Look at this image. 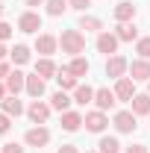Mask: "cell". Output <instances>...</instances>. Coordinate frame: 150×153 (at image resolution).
Wrapping results in <instances>:
<instances>
[{"instance_id":"836d02e7","label":"cell","mask_w":150,"mask_h":153,"mask_svg":"<svg viewBox=\"0 0 150 153\" xmlns=\"http://www.w3.org/2000/svg\"><path fill=\"white\" fill-rule=\"evenodd\" d=\"M124 153H147V144H130L124 147Z\"/></svg>"},{"instance_id":"9c48e42d","label":"cell","mask_w":150,"mask_h":153,"mask_svg":"<svg viewBox=\"0 0 150 153\" xmlns=\"http://www.w3.org/2000/svg\"><path fill=\"white\" fill-rule=\"evenodd\" d=\"M127 71H130V62L121 56V53H115V56L106 59V76L109 79H121V76H127Z\"/></svg>"},{"instance_id":"8d00e7d4","label":"cell","mask_w":150,"mask_h":153,"mask_svg":"<svg viewBox=\"0 0 150 153\" xmlns=\"http://www.w3.org/2000/svg\"><path fill=\"white\" fill-rule=\"evenodd\" d=\"M6 59H9V50H6V44L0 41V62H6Z\"/></svg>"},{"instance_id":"d4e9b609","label":"cell","mask_w":150,"mask_h":153,"mask_svg":"<svg viewBox=\"0 0 150 153\" xmlns=\"http://www.w3.org/2000/svg\"><path fill=\"white\" fill-rule=\"evenodd\" d=\"M97 150L100 153H121V141L115 138V135H100V141H97Z\"/></svg>"},{"instance_id":"30bf717a","label":"cell","mask_w":150,"mask_h":153,"mask_svg":"<svg viewBox=\"0 0 150 153\" xmlns=\"http://www.w3.org/2000/svg\"><path fill=\"white\" fill-rule=\"evenodd\" d=\"M135 94H138V91H135V79H132V76H121V79H115V97H118L121 103H130Z\"/></svg>"},{"instance_id":"ffe728a7","label":"cell","mask_w":150,"mask_h":153,"mask_svg":"<svg viewBox=\"0 0 150 153\" xmlns=\"http://www.w3.org/2000/svg\"><path fill=\"white\" fill-rule=\"evenodd\" d=\"M112 33L118 36V41H138V27H135V21H130V24H118Z\"/></svg>"},{"instance_id":"5b68a950","label":"cell","mask_w":150,"mask_h":153,"mask_svg":"<svg viewBox=\"0 0 150 153\" xmlns=\"http://www.w3.org/2000/svg\"><path fill=\"white\" fill-rule=\"evenodd\" d=\"M41 24H44L41 15L33 12V9H27V12H21V18H18V30H21V33H27V36H38Z\"/></svg>"},{"instance_id":"60d3db41","label":"cell","mask_w":150,"mask_h":153,"mask_svg":"<svg viewBox=\"0 0 150 153\" xmlns=\"http://www.w3.org/2000/svg\"><path fill=\"white\" fill-rule=\"evenodd\" d=\"M147 94H150V79H147Z\"/></svg>"},{"instance_id":"f546056e","label":"cell","mask_w":150,"mask_h":153,"mask_svg":"<svg viewBox=\"0 0 150 153\" xmlns=\"http://www.w3.org/2000/svg\"><path fill=\"white\" fill-rule=\"evenodd\" d=\"M9 130H12V118H9L6 112H0V135L9 133Z\"/></svg>"},{"instance_id":"74e56055","label":"cell","mask_w":150,"mask_h":153,"mask_svg":"<svg viewBox=\"0 0 150 153\" xmlns=\"http://www.w3.org/2000/svg\"><path fill=\"white\" fill-rule=\"evenodd\" d=\"M6 94H9V88H6V82H0V100H3Z\"/></svg>"},{"instance_id":"7bdbcfd3","label":"cell","mask_w":150,"mask_h":153,"mask_svg":"<svg viewBox=\"0 0 150 153\" xmlns=\"http://www.w3.org/2000/svg\"><path fill=\"white\" fill-rule=\"evenodd\" d=\"M147 118H150V115H147Z\"/></svg>"},{"instance_id":"e0dca14e","label":"cell","mask_w":150,"mask_h":153,"mask_svg":"<svg viewBox=\"0 0 150 153\" xmlns=\"http://www.w3.org/2000/svg\"><path fill=\"white\" fill-rule=\"evenodd\" d=\"M82 124H85V115L74 112V109L62 112V130H65V133H76V130H79Z\"/></svg>"},{"instance_id":"7a4b0ae2","label":"cell","mask_w":150,"mask_h":153,"mask_svg":"<svg viewBox=\"0 0 150 153\" xmlns=\"http://www.w3.org/2000/svg\"><path fill=\"white\" fill-rule=\"evenodd\" d=\"M24 144H27V147H47V144H50V130H47L44 124L30 127V130L24 133Z\"/></svg>"},{"instance_id":"d6986e66","label":"cell","mask_w":150,"mask_h":153,"mask_svg":"<svg viewBox=\"0 0 150 153\" xmlns=\"http://www.w3.org/2000/svg\"><path fill=\"white\" fill-rule=\"evenodd\" d=\"M36 74L41 76V79H56V74H59V68H56V62L50 56H41V59H36Z\"/></svg>"},{"instance_id":"4316f807","label":"cell","mask_w":150,"mask_h":153,"mask_svg":"<svg viewBox=\"0 0 150 153\" xmlns=\"http://www.w3.org/2000/svg\"><path fill=\"white\" fill-rule=\"evenodd\" d=\"M56 82H59V88H62V91H74L76 85H79V79H76L74 74H68L65 68H62V71L56 74Z\"/></svg>"},{"instance_id":"5bb4252c","label":"cell","mask_w":150,"mask_h":153,"mask_svg":"<svg viewBox=\"0 0 150 153\" xmlns=\"http://www.w3.org/2000/svg\"><path fill=\"white\" fill-rule=\"evenodd\" d=\"M3 82H6L9 94H21V91L27 88V74H24L21 68H15V71H9V76H6Z\"/></svg>"},{"instance_id":"7402d4cb","label":"cell","mask_w":150,"mask_h":153,"mask_svg":"<svg viewBox=\"0 0 150 153\" xmlns=\"http://www.w3.org/2000/svg\"><path fill=\"white\" fill-rule=\"evenodd\" d=\"M30 59H33V53H30V47H27V44H15V47H12V50H9V62H12V65H27V62H30Z\"/></svg>"},{"instance_id":"cb8c5ba5","label":"cell","mask_w":150,"mask_h":153,"mask_svg":"<svg viewBox=\"0 0 150 153\" xmlns=\"http://www.w3.org/2000/svg\"><path fill=\"white\" fill-rule=\"evenodd\" d=\"M71 103H74V100L68 97V91H62V88L50 94V106H53V109H56L59 115H62V112H68V109H71Z\"/></svg>"},{"instance_id":"4dcf8cb0","label":"cell","mask_w":150,"mask_h":153,"mask_svg":"<svg viewBox=\"0 0 150 153\" xmlns=\"http://www.w3.org/2000/svg\"><path fill=\"white\" fill-rule=\"evenodd\" d=\"M68 6H71V9H76V12H85V9L91 6V0H68Z\"/></svg>"},{"instance_id":"2e32d148","label":"cell","mask_w":150,"mask_h":153,"mask_svg":"<svg viewBox=\"0 0 150 153\" xmlns=\"http://www.w3.org/2000/svg\"><path fill=\"white\" fill-rule=\"evenodd\" d=\"M47 79H41L38 74H27V94L33 97V100H38V97H44V91H47V85H44Z\"/></svg>"},{"instance_id":"ba28073f","label":"cell","mask_w":150,"mask_h":153,"mask_svg":"<svg viewBox=\"0 0 150 153\" xmlns=\"http://www.w3.org/2000/svg\"><path fill=\"white\" fill-rule=\"evenodd\" d=\"M33 47H36L38 56H53V53L59 50V38H56V36H50V33H38Z\"/></svg>"},{"instance_id":"1f68e13d","label":"cell","mask_w":150,"mask_h":153,"mask_svg":"<svg viewBox=\"0 0 150 153\" xmlns=\"http://www.w3.org/2000/svg\"><path fill=\"white\" fill-rule=\"evenodd\" d=\"M6 38H12V24L0 21V41H6Z\"/></svg>"},{"instance_id":"f35d334b","label":"cell","mask_w":150,"mask_h":153,"mask_svg":"<svg viewBox=\"0 0 150 153\" xmlns=\"http://www.w3.org/2000/svg\"><path fill=\"white\" fill-rule=\"evenodd\" d=\"M27 6H41V3H47V0H24Z\"/></svg>"},{"instance_id":"9a60e30c","label":"cell","mask_w":150,"mask_h":153,"mask_svg":"<svg viewBox=\"0 0 150 153\" xmlns=\"http://www.w3.org/2000/svg\"><path fill=\"white\" fill-rule=\"evenodd\" d=\"M135 12H138V9L132 6L130 0H121V3L112 9V15H115V21H118V24H130V21H135Z\"/></svg>"},{"instance_id":"277c9868","label":"cell","mask_w":150,"mask_h":153,"mask_svg":"<svg viewBox=\"0 0 150 153\" xmlns=\"http://www.w3.org/2000/svg\"><path fill=\"white\" fill-rule=\"evenodd\" d=\"M112 124H115L118 133H135V127H138V115L132 112V109H121V112H115Z\"/></svg>"},{"instance_id":"6da1fadb","label":"cell","mask_w":150,"mask_h":153,"mask_svg":"<svg viewBox=\"0 0 150 153\" xmlns=\"http://www.w3.org/2000/svg\"><path fill=\"white\" fill-rule=\"evenodd\" d=\"M59 47H62V53H68L71 59L79 56V53L85 50V36H82V30H62Z\"/></svg>"},{"instance_id":"ab89813d","label":"cell","mask_w":150,"mask_h":153,"mask_svg":"<svg viewBox=\"0 0 150 153\" xmlns=\"http://www.w3.org/2000/svg\"><path fill=\"white\" fill-rule=\"evenodd\" d=\"M0 18H3V3H0Z\"/></svg>"},{"instance_id":"d6a6232c","label":"cell","mask_w":150,"mask_h":153,"mask_svg":"<svg viewBox=\"0 0 150 153\" xmlns=\"http://www.w3.org/2000/svg\"><path fill=\"white\" fill-rule=\"evenodd\" d=\"M0 153H24V147H21L18 141H9V144H3V150Z\"/></svg>"},{"instance_id":"7c38bea8","label":"cell","mask_w":150,"mask_h":153,"mask_svg":"<svg viewBox=\"0 0 150 153\" xmlns=\"http://www.w3.org/2000/svg\"><path fill=\"white\" fill-rule=\"evenodd\" d=\"M115 103H118L115 88H97V91H94V106H97L100 112H109V109H115Z\"/></svg>"},{"instance_id":"603a6c76","label":"cell","mask_w":150,"mask_h":153,"mask_svg":"<svg viewBox=\"0 0 150 153\" xmlns=\"http://www.w3.org/2000/svg\"><path fill=\"white\" fill-rule=\"evenodd\" d=\"M94 91H97V88L79 82V85L74 88V103H76V106H88V103H94Z\"/></svg>"},{"instance_id":"3957f363","label":"cell","mask_w":150,"mask_h":153,"mask_svg":"<svg viewBox=\"0 0 150 153\" xmlns=\"http://www.w3.org/2000/svg\"><path fill=\"white\" fill-rule=\"evenodd\" d=\"M118 36L115 33H109V30H103V33H97V41H94V47H97V53H103V56L109 59V56H115L118 53Z\"/></svg>"},{"instance_id":"d590c367","label":"cell","mask_w":150,"mask_h":153,"mask_svg":"<svg viewBox=\"0 0 150 153\" xmlns=\"http://www.w3.org/2000/svg\"><path fill=\"white\" fill-rule=\"evenodd\" d=\"M59 153H79V150H76V144H62Z\"/></svg>"},{"instance_id":"ac0fdd59","label":"cell","mask_w":150,"mask_h":153,"mask_svg":"<svg viewBox=\"0 0 150 153\" xmlns=\"http://www.w3.org/2000/svg\"><path fill=\"white\" fill-rule=\"evenodd\" d=\"M68 74H74L76 79H82V76H88V71H91V62L85 56H74L71 62H68V68H65Z\"/></svg>"},{"instance_id":"52a82bcc","label":"cell","mask_w":150,"mask_h":153,"mask_svg":"<svg viewBox=\"0 0 150 153\" xmlns=\"http://www.w3.org/2000/svg\"><path fill=\"white\" fill-rule=\"evenodd\" d=\"M88 133H103L106 127H109V115L106 112H100V109H91V112H85V124H82Z\"/></svg>"},{"instance_id":"b9f144b4","label":"cell","mask_w":150,"mask_h":153,"mask_svg":"<svg viewBox=\"0 0 150 153\" xmlns=\"http://www.w3.org/2000/svg\"><path fill=\"white\" fill-rule=\"evenodd\" d=\"M88 153H100V150H88Z\"/></svg>"},{"instance_id":"f1b7e54d","label":"cell","mask_w":150,"mask_h":153,"mask_svg":"<svg viewBox=\"0 0 150 153\" xmlns=\"http://www.w3.org/2000/svg\"><path fill=\"white\" fill-rule=\"evenodd\" d=\"M135 53H138L141 59H150V36H144V38L135 41Z\"/></svg>"},{"instance_id":"8992f818","label":"cell","mask_w":150,"mask_h":153,"mask_svg":"<svg viewBox=\"0 0 150 153\" xmlns=\"http://www.w3.org/2000/svg\"><path fill=\"white\" fill-rule=\"evenodd\" d=\"M50 103H44V100H33L30 106H27V118L33 121V124H47L50 121Z\"/></svg>"},{"instance_id":"e575fe53","label":"cell","mask_w":150,"mask_h":153,"mask_svg":"<svg viewBox=\"0 0 150 153\" xmlns=\"http://www.w3.org/2000/svg\"><path fill=\"white\" fill-rule=\"evenodd\" d=\"M9 71H12V68H9V59H6V62H0V82L9 76Z\"/></svg>"},{"instance_id":"484cf974","label":"cell","mask_w":150,"mask_h":153,"mask_svg":"<svg viewBox=\"0 0 150 153\" xmlns=\"http://www.w3.org/2000/svg\"><path fill=\"white\" fill-rule=\"evenodd\" d=\"M130 109L135 115H150V94H135L130 100Z\"/></svg>"},{"instance_id":"83f0119b","label":"cell","mask_w":150,"mask_h":153,"mask_svg":"<svg viewBox=\"0 0 150 153\" xmlns=\"http://www.w3.org/2000/svg\"><path fill=\"white\" fill-rule=\"evenodd\" d=\"M44 6H47V15H50V18H62V15L71 9V6H68V0H47Z\"/></svg>"},{"instance_id":"8fae6325","label":"cell","mask_w":150,"mask_h":153,"mask_svg":"<svg viewBox=\"0 0 150 153\" xmlns=\"http://www.w3.org/2000/svg\"><path fill=\"white\" fill-rule=\"evenodd\" d=\"M127 76H132L135 82H147L150 79V59H132L130 62V71H127Z\"/></svg>"},{"instance_id":"44dd1931","label":"cell","mask_w":150,"mask_h":153,"mask_svg":"<svg viewBox=\"0 0 150 153\" xmlns=\"http://www.w3.org/2000/svg\"><path fill=\"white\" fill-rule=\"evenodd\" d=\"M76 30H85V33H103V21L82 12V15H79V21H76Z\"/></svg>"},{"instance_id":"4fadbf2b","label":"cell","mask_w":150,"mask_h":153,"mask_svg":"<svg viewBox=\"0 0 150 153\" xmlns=\"http://www.w3.org/2000/svg\"><path fill=\"white\" fill-rule=\"evenodd\" d=\"M0 112H6L9 118H18L27 112V106H24V100H18V94H6L0 100Z\"/></svg>"}]
</instances>
